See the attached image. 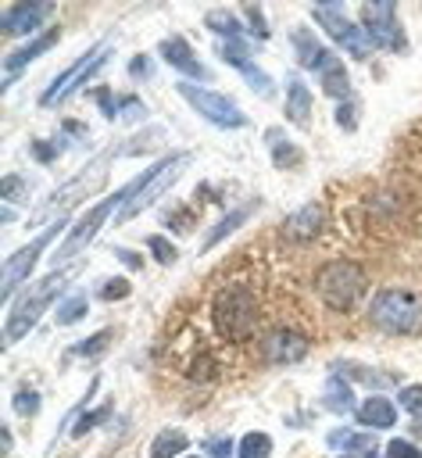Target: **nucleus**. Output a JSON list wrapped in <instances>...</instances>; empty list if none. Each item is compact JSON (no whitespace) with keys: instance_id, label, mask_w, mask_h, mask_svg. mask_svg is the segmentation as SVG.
Listing matches in <instances>:
<instances>
[{"instance_id":"obj_1","label":"nucleus","mask_w":422,"mask_h":458,"mask_svg":"<svg viewBox=\"0 0 422 458\" xmlns=\"http://www.w3.org/2000/svg\"><path fill=\"white\" fill-rule=\"evenodd\" d=\"M75 272H79V265H57L43 279H36L21 297H14L11 308H7V322H4V344H18L39 322V315L50 308V301L72 283Z\"/></svg>"},{"instance_id":"obj_2","label":"nucleus","mask_w":422,"mask_h":458,"mask_svg":"<svg viewBox=\"0 0 422 458\" xmlns=\"http://www.w3.org/2000/svg\"><path fill=\"white\" fill-rule=\"evenodd\" d=\"M118 154H125V150H122V147H107V150H100L97 157H89L64 186H57V190L50 193V200L36 211V222H39V218H54V222H57V218H64L68 208H75L79 200H86L89 193H97L100 182L107 179V165H111Z\"/></svg>"},{"instance_id":"obj_3","label":"nucleus","mask_w":422,"mask_h":458,"mask_svg":"<svg viewBox=\"0 0 422 458\" xmlns=\"http://www.w3.org/2000/svg\"><path fill=\"white\" fill-rule=\"evenodd\" d=\"M211 318H215V329H218L225 340L240 344V340H247V336L254 333V326H257V297L250 293V286H240V283L222 286V290L215 293Z\"/></svg>"},{"instance_id":"obj_4","label":"nucleus","mask_w":422,"mask_h":458,"mask_svg":"<svg viewBox=\"0 0 422 458\" xmlns=\"http://www.w3.org/2000/svg\"><path fill=\"white\" fill-rule=\"evenodd\" d=\"M368 318H372V326H379L383 333L411 336V333L422 329V297L411 293V290L386 286V290H379V293L372 297Z\"/></svg>"},{"instance_id":"obj_5","label":"nucleus","mask_w":422,"mask_h":458,"mask_svg":"<svg viewBox=\"0 0 422 458\" xmlns=\"http://www.w3.org/2000/svg\"><path fill=\"white\" fill-rule=\"evenodd\" d=\"M136 186H139V175H136L129 186L114 190V197H107V200L93 204V208H89V211H86L79 222H72V229L64 233V243H61V247H57V254H54V268H57V265H68V261H72L79 250H86V247L97 240V233H100V225L107 222V215H111L114 208L122 211V204H125V200L136 193Z\"/></svg>"},{"instance_id":"obj_6","label":"nucleus","mask_w":422,"mask_h":458,"mask_svg":"<svg viewBox=\"0 0 422 458\" xmlns=\"http://www.w3.org/2000/svg\"><path fill=\"white\" fill-rule=\"evenodd\" d=\"M365 286H368L365 268L354 265V261H343V258L325 261V265L318 268V276H315V290H318V297H322L333 311L354 308V301L365 293Z\"/></svg>"},{"instance_id":"obj_7","label":"nucleus","mask_w":422,"mask_h":458,"mask_svg":"<svg viewBox=\"0 0 422 458\" xmlns=\"http://www.w3.org/2000/svg\"><path fill=\"white\" fill-rule=\"evenodd\" d=\"M190 165V154H172V157H165V161H157L154 168H147L143 175H139V186H136V193L122 204V211H118V222H129L132 215H139L143 208H150L179 175H182V168Z\"/></svg>"},{"instance_id":"obj_8","label":"nucleus","mask_w":422,"mask_h":458,"mask_svg":"<svg viewBox=\"0 0 422 458\" xmlns=\"http://www.w3.org/2000/svg\"><path fill=\"white\" fill-rule=\"evenodd\" d=\"M107 54H111V39H100L97 47H89L72 68H64L46 89H43V97H39V104L43 107H54V104H61V100H68L79 86H86V79L97 72V68H104V61H107Z\"/></svg>"},{"instance_id":"obj_9","label":"nucleus","mask_w":422,"mask_h":458,"mask_svg":"<svg viewBox=\"0 0 422 458\" xmlns=\"http://www.w3.org/2000/svg\"><path fill=\"white\" fill-rule=\"evenodd\" d=\"M311 14H315V21L329 32V39H336L350 57H358V61H365V57H368L372 39H368V32H365L361 25H354V21L347 18L343 4H315V7H311Z\"/></svg>"},{"instance_id":"obj_10","label":"nucleus","mask_w":422,"mask_h":458,"mask_svg":"<svg viewBox=\"0 0 422 458\" xmlns=\"http://www.w3.org/2000/svg\"><path fill=\"white\" fill-rule=\"evenodd\" d=\"M175 89H179V97H182L200 118H207L211 125H218V129H240V125H247V114H243L229 97H222V93H215V89H204V86H193V82H179Z\"/></svg>"},{"instance_id":"obj_11","label":"nucleus","mask_w":422,"mask_h":458,"mask_svg":"<svg viewBox=\"0 0 422 458\" xmlns=\"http://www.w3.org/2000/svg\"><path fill=\"white\" fill-rule=\"evenodd\" d=\"M61 229H68V215L64 218H57V222H50L29 247H21V250H14L7 261H4V276H0V293H4V301H11L14 297V290L29 279V272H32V265L39 261V254L46 250V243L61 233Z\"/></svg>"},{"instance_id":"obj_12","label":"nucleus","mask_w":422,"mask_h":458,"mask_svg":"<svg viewBox=\"0 0 422 458\" xmlns=\"http://www.w3.org/2000/svg\"><path fill=\"white\" fill-rule=\"evenodd\" d=\"M361 29L368 32L372 47L383 50H404V32L397 21V7L390 0H372L361 7Z\"/></svg>"},{"instance_id":"obj_13","label":"nucleus","mask_w":422,"mask_h":458,"mask_svg":"<svg viewBox=\"0 0 422 458\" xmlns=\"http://www.w3.org/2000/svg\"><path fill=\"white\" fill-rule=\"evenodd\" d=\"M261 351L272 365H293L308 354V336L297 333V329H272L265 340H261Z\"/></svg>"},{"instance_id":"obj_14","label":"nucleus","mask_w":422,"mask_h":458,"mask_svg":"<svg viewBox=\"0 0 422 458\" xmlns=\"http://www.w3.org/2000/svg\"><path fill=\"white\" fill-rule=\"evenodd\" d=\"M54 11V4H14L0 14V29L4 36H29L43 25V18Z\"/></svg>"},{"instance_id":"obj_15","label":"nucleus","mask_w":422,"mask_h":458,"mask_svg":"<svg viewBox=\"0 0 422 458\" xmlns=\"http://www.w3.org/2000/svg\"><path fill=\"white\" fill-rule=\"evenodd\" d=\"M222 61L225 64H232V68H240L247 79H250V86H254V93H261V97H272V79L250 61V54H247V47L240 43V39H229V43H222Z\"/></svg>"},{"instance_id":"obj_16","label":"nucleus","mask_w":422,"mask_h":458,"mask_svg":"<svg viewBox=\"0 0 422 458\" xmlns=\"http://www.w3.org/2000/svg\"><path fill=\"white\" fill-rule=\"evenodd\" d=\"M293 50H297V61H300V68H308V72H325L333 61H336V54L333 50H325L318 39H315V32H308V29H293Z\"/></svg>"},{"instance_id":"obj_17","label":"nucleus","mask_w":422,"mask_h":458,"mask_svg":"<svg viewBox=\"0 0 422 458\" xmlns=\"http://www.w3.org/2000/svg\"><path fill=\"white\" fill-rule=\"evenodd\" d=\"M161 57H165L172 68H179L182 75H190V79H207V68L197 61V54L190 50V43H186L182 36L161 39Z\"/></svg>"},{"instance_id":"obj_18","label":"nucleus","mask_w":422,"mask_h":458,"mask_svg":"<svg viewBox=\"0 0 422 458\" xmlns=\"http://www.w3.org/2000/svg\"><path fill=\"white\" fill-rule=\"evenodd\" d=\"M318 229H322V208H318V204H304V208H297V211L283 222V233H286L290 240H315Z\"/></svg>"},{"instance_id":"obj_19","label":"nucleus","mask_w":422,"mask_h":458,"mask_svg":"<svg viewBox=\"0 0 422 458\" xmlns=\"http://www.w3.org/2000/svg\"><path fill=\"white\" fill-rule=\"evenodd\" d=\"M308 114H311V89L304 86L300 75H286V118L304 129Z\"/></svg>"},{"instance_id":"obj_20","label":"nucleus","mask_w":422,"mask_h":458,"mask_svg":"<svg viewBox=\"0 0 422 458\" xmlns=\"http://www.w3.org/2000/svg\"><path fill=\"white\" fill-rule=\"evenodd\" d=\"M358 422L361 426H368V429H390L393 422H397V408H393V401H386V397H368V401H361V408H358Z\"/></svg>"},{"instance_id":"obj_21","label":"nucleus","mask_w":422,"mask_h":458,"mask_svg":"<svg viewBox=\"0 0 422 458\" xmlns=\"http://www.w3.org/2000/svg\"><path fill=\"white\" fill-rule=\"evenodd\" d=\"M57 36H61V32H57V29H50V32H43V36H36L32 43H25V47H18L14 54H7V61H4V72H7V75H14V72H18V68H25L29 61H36V57L43 54V50H50V47L57 43Z\"/></svg>"},{"instance_id":"obj_22","label":"nucleus","mask_w":422,"mask_h":458,"mask_svg":"<svg viewBox=\"0 0 422 458\" xmlns=\"http://www.w3.org/2000/svg\"><path fill=\"white\" fill-rule=\"evenodd\" d=\"M254 204H257V200H247V204H240L236 211H229V215H225V218H222V222H218V225H215V229H211L207 236H204L200 250H211V247H215L218 240H225V236H229V233L236 229V225H243V222H247V215L254 211Z\"/></svg>"},{"instance_id":"obj_23","label":"nucleus","mask_w":422,"mask_h":458,"mask_svg":"<svg viewBox=\"0 0 422 458\" xmlns=\"http://www.w3.org/2000/svg\"><path fill=\"white\" fill-rule=\"evenodd\" d=\"M322 401H325V408H329V411H336V415L354 411V394H350V386H347L340 376H329V379H325Z\"/></svg>"},{"instance_id":"obj_24","label":"nucleus","mask_w":422,"mask_h":458,"mask_svg":"<svg viewBox=\"0 0 422 458\" xmlns=\"http://www.w3.org/2000/svg\"><path fill=\"white\" fill-rule=\"evenodd\" d=\"M186 444H190V437L182 429H161L150 444V458H175L186 451Z\"/></svg>"},{"instance_id":"obj_25","label":"nucleus","mask_w":422,"mask_h":458,"mask_svg":"<svg viewBox=\"0 0 422 458\" xmlns=\"http://www.w3.org/2000/svg\"><path fill=\"white\" fill-rule=\"evenodd\" d=\"M204 25H207L211 32H218V36H229V39H240V36H243V25H240V18H236L232 11H225V7H215V11H207V14H204Z\"/></svg>"},{"instance_id":"obj_26","label":"nucleus","mask_w":422,"mask_h":458,"mask_svg":"<svg viewBox=\"0 0 422 458\" xmlns=\"http://www.w3.org/2000/svg\"><path fill=\"white\" fill-rule=\"evenodd\" d=\"M329 447H343V451H365V454H372L376 451V437L372 433H340V429H333L329 437Z\"/></svg>"},{"instance_id":"obj_27","label":"nucleus","mask_w":422,"mask_h":458,"mask_svg":"<svg viewBox=\"0 0 422 458\" xmlns=\"http://www.w3.org/2000/svg\"><path fill=\"white\" fill-rule=\"evenodd\" d=\"M318 79H322V89H325L329 97H350V79H347V72H343L340 61H333Z\"/></svg>"},{"instance_id":"obj_28","label":"nucleus","mask_w":422,"mask_h":458,"mask_svg":"<svg viewBox=\"0 0 422 458\" xmlns=\"http://www.w3.org/2000/svg\"><path fill=\"white\" fill-rule=\"evenodd\" d=\"M268 147H272V157H275L279 168H286V165H300V150H297L290 140H283L279 129H268Z\"/></svg>"},{"instance_id":"obj_29","label":"nucleus","mask_w":422,"mask_h":458,"mask_svg":"<svg viewBox=\"0 0 422 458\" xmlns=\"http://www.w3.org/2000/svg\"><path fill=\"white\" fill-rule=\"evenodd\" d=\"M272 454V437L268 433H247L240 440V458H268Z\"/></svg>"},{"instance_id":"obj_30","label":"nucleus","mask_w":422,"mask_h":458,"mask_svg":"<svg viewBox=\"0 0 422 458\" xmlns=\"http://www.w3.org/2000/svg\"><path fill=\"white\" fill-rule=\"evenodd\" d=\"M86 308H89V304H86L82 293H79V297H68V301L57 308V322H61V326H72V322H79V318L86 315Z\"/></svg>"},{"instance_id":"obj_31","label":"nucleus","mask_w":422,"mask_h":458,"mask_svg":"<svg viewBox=\"0 0 422 458\" xmlns=\"http://www.w3.org/2000/svg\"><path fill=\"white\" fill-rule=\"evenodd\" d=\"M397 401H401V408H404L408 415H415V419H422V383H411V386H401V394H397Z\"/></svg>"},{"instance_id":"obj_32","label":"nucleus","mask_w":422,"mask_h":458,"mask_svg":"<svg viewBox=\"0 0 422 458\" xmlns=\"http://www.w3.org/2000/svg\"><path fill=\"white\" fill-rule=\"evenodd\" d=\"M147 247H150V254H154L161 265H172V261L179 258V254H175V247H172L165 236H150V240H147Z\"/></svg>"},{"instance_id":"obj_33","label":"nucleus","mask_w":422,"mask_h":458,"mask_svg":"<svg viewBox=\"0 0 422 458\" xmlns=\"http://www.w3.org/2000/svg\"><path fill=\"white\" fill-rule=\"evenodd\" d=\"M107 340H111V329H100V333H93L89 340H79V347H72V354H100Z\"/></svg>"},{"instance_id":"obj_34","label":"nucleus","mask_w":422,"mask_h":458,"mask_svg":"<svg viewBox=\"0 0 422 458\" xmlns=\"http://www.w3.org/2000/svg\"><path fill=\"white\" fill-rule=\"evenodd\" d=\"M14 411H18V415H36V411H39V394L21 386V390L14 394Z\"/></svg>"},{"instance_id":"obj_35","label":"nucleus","mask_w":422,"mask_h":458,"mask_svg":"<svg viewBox=\"0 0 422 458\" xmlns=\"http://www.w3.org/2000/svg\"><path fill=\"white\" fill-rule=\"evenodd\" d=\"M200 447H204L207 458H232V440H229V437H211V440H204Z\"/></svg>"},{"instance_id":"obj_36","label":"nucleus","mask_w":422,"mask_h":458,"mask_svg":"<svg viewBox=\"0 0 422 458\" xmlns=\"http://www.w3.org/2000/svg\"><path fill=\"white\" fill-rule=\"evenodd\" d=\"M386 458H422V451H418L411 440H397V437H393V440L386 444Z\"/></svg>"},{"instance_id":"obj_37","label":"nucleus","mask_w":422,"mask_h":458,"mask_svg":"<svg viewBox=\"0 0 422 458\" xmlns=\"http://www.w3.org/2000/svg\"><path fill=\"white\" fill-rule=\"evenodd\" d=\"M107 415H111V404H107V408H100V411H93V415H82V419L75 422L72 437H86V429H89V426H97V422H104Z\"/></svg>"},{"instance_id":"obj_38","label":"nucleus","mask_w":422,"mask_h":458,"mask_svg":"<svg viewBox=\"0 0 422 458\" xmlns=\"http://www.w3.org/2000/svg\"><path fill=\"white\" fill-rule=\"evenodd\" d=\"M25 190H29V186L21 182V175H7V179L0 182V193H4V200H18Z\"/></svg>"},{"instance_id":"obj_39","label":"nucleus","mask_w":422,"mask_h":458,"mask_svg":"<svg viewBox=\"0 0 422 458\" xmlns=\"http://www.w3.org/2000/svg\"><path fill=\"white\" fill-rule=\"evenodd\" d=\"M100 297H104V301H111V297H129V283H125V279H107L104 290H100Z\"/></svg>"},{"instance_id":"obj_40","label":"nucleus","mask_w":422,"mask_h":458,"mask_svg":"<svg viewBox=\"0 0 422 458\" xmlns=\"http://www.w3.org/2000/svg\"><path fill=\"white\" fill-rule=\"evenodd\" d=\"M243 14L250 18V25H254V36H257V39H268V29H265V14H261V7H247Z\"/></svg>"},{"instance_id":"obj_41","label":"nucleus","mask_w":422,"mask_h":458,"mask_svg":"<svg viewBox=\"0 0 422 458\" xmlns=\"http://www.w3.org/2000/svg\"><path fill=\"white\" fill-rule=\"evenodd\" d=\"M129 72H132V75H136V79H139V75H150V61H147V57H136V61H132V68H129Z\"/></svg>"},{"instance_id":"obj_42","label":"nucleus","mask_w":422,"mask_h":458,"mask_svg":"<svg viewBox=\"0 0 422 458\" xmlns=\"http://www.w3.org/2000/svg\"><path fill=\"white\" fill-rule=\"evenodd\" d=\"M336 122L347 125V129H354V107H340V111H336Z\"/></svg>"},{"instance_id":"obj_43","label":"nucleus","mask_w":422,"mask_h":458,"mask_svg":"<svg viewBox=\"0 0 422 458\" xmlns=\"http://www.w3.org/2000/svg\"><path fill=\"white\" fill-rule=\"evenodd\" d=\"M118 258H122V261H125V265H132V268H136V265H139V261H136V254H129V250H118Z\"/></svg>"},{"instance_id":"obj_44","label":"nucleus","mask_w":422,"mask_h":458,"mask_svg":"<svg viewBox=\"0 0 422 458\" xmlns=\"http://www.w3.org/2000/svg\"><path fill=\"white\" fill-rule=\"evenodd\" d=\"M368 458H376V451H372V454H368Z\"/></svg>"},{"instance_id":"obj_45","label":"nucleus","mask_w":422,"mask_h":458,"mask_svg":"<svg viewBox=\"0 0 422 458\" xmlns=\"http://www.w3.org/2000/svg\"><path fill=\"white\" fill-rule=\"evenodd\" d=\"M343 458H347V454H343Z\"/></svg>"}]
</instances>
